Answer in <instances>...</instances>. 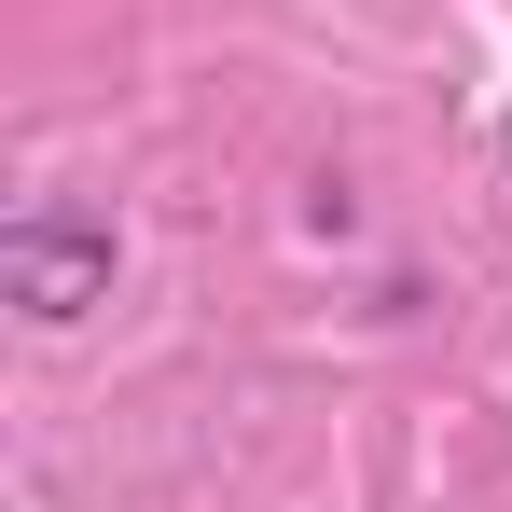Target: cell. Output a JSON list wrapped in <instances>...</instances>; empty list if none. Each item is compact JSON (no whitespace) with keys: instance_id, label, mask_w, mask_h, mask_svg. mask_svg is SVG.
Instances as JSON below:
<instances>
[{"instance_id":"cell-1","label":"cell","mask_w":512,"mask_h":512,"mask_svg":"<svg viewBox=\"0 0 512 512\" xmlns=\"http://www.w3.org/2000/svg\"><path fill=\"white\" fill-rule=\"evenodd\" d=\"M111 263L125 250H111L97 222H42V208H28V222L0 236V305H14L28 333H70V319L111 305Z\"/></svg>"},{"instance_id":"cell-2","label":"cell","mask_w":512,"mask_h":512,"mask_svg":"<svg viewBox=\"0 0 512 512\" xmlns=\"http://www.w3.org/2000/svg\"><path fill=\"white\" fill-rule=\"evenodd\" d=\"M499 153H512V125H499Z\"/></svg>"}]
</instances>
